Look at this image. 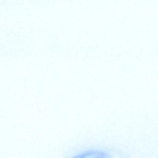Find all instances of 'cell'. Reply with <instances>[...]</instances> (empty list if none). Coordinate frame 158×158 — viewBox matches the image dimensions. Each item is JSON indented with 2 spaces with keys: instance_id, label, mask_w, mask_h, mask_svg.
<instances>
[{
  "instance_id": "cell-1",
  "label": "cell",
  "mask_w": 158,
  "mask_h": 158,
  "mask_svg": "<svg viewBox=\"0 0 158 158\" xmlns=\"http://www.w3.org/2000/svg\"><path fill=\"white\" fill-rule=\"evenodd\" d=\"M71 158H128L121 152H109L101 150H90L85 152Z\"/></svg>"
}]
</instances>
